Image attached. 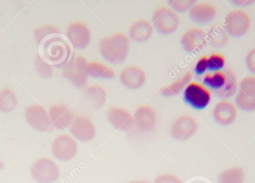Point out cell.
Listing matches in <instances>:
<instances>
[{
	"label": "cell",
	"instance_id": "5bb4252c",
	"mask_svg": "<svg viewBox=\"0 0 255 183\" xmlns=\"http://www.w3.org/2000/svg\"><path fill=\"white\" fill-rule=\"evenodd\" d=\"M106 118L111 125L121 131L130 130L135 124L132 114L120 106H110L106 112Z\"/></svg>",
	"mask_w": 255,
	"mask_h": 183
},
{
	"label": "cell",
	"instance_id": "277c9868",
	"mask_svg": "<svg viewBox=\"0 0 255 183\" xmlns=\"http://www.w3.org/2000/svg\"><path fill=\"white\" fill-rule=\"evenodd\" d=\"M152 25L162 34H171L178 30L180 18L171 7H160L153 13Z\"/></svg>",
	"mask_w": 255,
	"mask_h": 183
},
{
	"label": "cell",
	"instance_id": "484cf974",
	"mask_svg": "<svg viewBox=\"0 0 255 183\" xmlns=\"http://www.w3.org/2000/svg\"><path fill=\"white\" fill-rule=\"evenodd\" d=\"M17 106L18 99L14 92L9 88L0 91V111L9 113L14 111Z\"/></svg>",
	"mask_w": 255,
	"mask_h": 183
},
{
	"label": "cell",
	"instance_id": "f1b7e54d",
	"mask_svg": "<svg viewBox=\"0 0 255 183\" xmlns=\"http://www.w3.org/2000/svg\"><path fill=\"white\" fill-rule=\"evenodd\" d=\"M62 76L76 87H83L86 85L89 77L87 72L74 68L63 72Z\"/></svg>",
	"mask_w": 255,
	"mask_h": 183
},
{
	"label": "cell",
	"instance_id": "7a4b0ae2",
	"mask_svg": "<svg viewBox=\"0 0 255 183\" xmlns=\"http://www.w3.org/2000/svg\"><path fill=\"white\" fill-rule=\"evenodd\" d=\"M205 86L211 88L220 98L226 99L235 95L238 91V78L230 68L207 74L204 78Z\"/></svg>",
	"mask_w": 255,
	"mask_h": 183
},
{
	"label": "cell",
	"instance_id": "4fadbf2b",
	"mask_svg": "<svg viewBox=\"0 0 255 183\" xmlns=\"http://www.w3.org/2000/svg\"><path fill=\"white\" fill-rule=\"evenodd\" d=\"M70 133L82 142H90L95 138L97 130L94 122L83 115H76L70 127Z\"/></svg>",
	"mask_w": 255,
	"mask_h": 183
},
{
	"label": "cell",
	"instance_id": "8d00e7d4",
	"mask_svg": "<svg viewBox=\"0 0 255 183\" xmlns=\"http://www.w3.org/2000/svg\"><path fill=\"white\" fill-rule=\"evenodd\" d=\"M128 183H151L147 182V181H132V182H130Z\"/></svg>",
	"mask_w": 255,
	"mask_h": 183
},
{
	"label": "cell",
	"instance_id": "8fae6325",
	"mask_svg": "<svg viewBox=\"0 0 255 183\" xmlns=\"http://www.w3.org/2000/svg\"><path fill=\"white\" fill-rule=\"evenodd\" d=\"M66 36L73 47L79 50L86 49L91 43L92 35L86 24L75 22L67 27Z\"/></svg>",
	"mask_w": 255,
	"mask_h": 183
},
{
	"label": "cell",
	"instance_id": "7402d4cb",
	"mask_svg": "<svg viewBox=\"0 0 255 183\" xmlns=\"http://www.w3.org/2000/svg\"><path fill=\"white\" fill-rule=\"evenodd\" d=\"M192 79H193V74L190 72H187L182 77L179 78L170 85L162 88L160 91V94L166 97L178 95L181 92L184 91L189 83L191 82Z\"/></svg>",
	"mask_w": 255,
	"mask_h": 183
},
{
	"label": "cell",
	"instance_id": "cb8c5ba5",
	"mask_svg": "<svg viewBox=\"0 0 255 183\" xmlns=\"http://www.w3.org/2000/svg\"><path fill=\"white\" fill-rule=\"evenodd\" d=\"M87 98L95 109H100L107 100V92L103 87L94 85L89 87L85 92Z\"/></svg>",
	"mask_w": 255,
	"mask_h": 183
},
{
	"label": "cell",
	"instance_id": "7c38bea8",
	"mask_svg": "<svg viewBox=\"0 0 255 183\" xmlns=\"http://www.w3.org/2000/svg\"><path fill=\"white\" fill-rule=\"evenodd\" d=\"M198 130V123L191 115H183L177 118L171 127V136L175 140L191 139Z\"/></svg>",
	"mask_w": 255,
	"mask_h": 183
},
{
	"label": "cell",
	"instance_id": "d590c367",
	"mask_svg": "<svg viewBox=\"0 0 255 183\" xmlns=\"http://www.w3.org/2000/svg\"><path fill=\"white\" fill-rule=\"evenodd\" d=\"M255 1H244V0H237V1H232L234 4H237L238 6H247L250 4H253Z\"/></svg>",
	"mask_w": 255,
	"mask_h": 183
},
{
	"label": "cell",
	"instance_id": "603a6c76",
	"mask_svg": "<svg viewBox=\"0 0 255 183\" xmlns=\"http://www.w3.org/2000/svg\"><path fill=\"white\" fill-rule=\"evenodd\" d=\"M87 73L91 77L103 80H109L115 77V73L113 69L97 61L88 63Z\"/></svg>",
	"mask_w": 255,
	"mask_h": 183
},
{
	"label": "cell",
	"instance_id": "836d02e7",
	"mask_svg": "<svg viewBox=\"0 0 255 183\" xmlns=\"http://www.w3.org/2000/svg\"><path fill=\"white\" fill-rule=\"evenodd\" d=\"M154 183H183L182 181L172 175H160L156 178Z\"/></svg>",
	"mask_w": 255,
	"mask_h": 183
},
{
	"label": "cell",
	"instance_id": "52a82bcc",
	"mask_svg": "<svg viewBox=\"0 0 255 183\" xmlns=\"http://www.w3.org/2000/svg\"><path fill=\"white\" fill-rule=\"evenodd\" d=\"M184 97L187 103L196 109H203L211 100V92L205 85L199 82L189 83L184 91Z\"/></svg>",
	"mask_w": 255,
	"mask_h": 183
},
{
	"label": "cell",
	"instance_id": "e575fe53",
	"mask_svg": "<svg viewBox=\"0 0 255 183\" xmlns=\"http://www.w3.org/2000/svg\"><path fill=\"white\" fill-rule=\"evenodd\" d=\"M247 68L253 74L255 75V48L252 49L246 57Z\"/></svg>",
	"mask_w": 255,
	"mask_h": 183
},
{
	"label": "cell",
	"instance_id": "f546056e",
	"mask_svg": "<svg viewBox=\"0 0 255 183\" xmlns=\"http://www.w3.org/2000/svg\"><path fill=\"white\" fill-rule=\"evenodd\" d=\"M34 66L37 74L43 79H49L53 75V66L47 62L40 55H37L36 56Z\"/></svg>",
	"mask_w": 255,
	"mask_h": 183
},
{
	"label": "cell",
	"instance_id": "ba28073f",
	"mask_svg": "<svg viewBox=\"0 0 255 183\" xmlns=\"http://www.w3.org/2000/svg\"><path fill=\"white\" fill-rule=\"evenodd\" d=\"M25 118L27 123L36 131L49 133L53 130L49 112L41 105L32 104L28 106L25 109Z\"/></svg>",
	"mask_w": 255,
	"mask_h": 183
},
{
	"label": "cell",
	"instance_id": "3957f363",
	"mask_svg": "<svg viewBox=\"0 0 255 183\" xmlns=\"http://www.w3.org/2000/svg\"><path fill=\"white\" fill-rule=\"evenodd\" d=\"M42 54L47 62L56 67L70 59V46L64 39L55 36L42 43Z\"/></svg>",
	"mask_w": 255,
	"mask_h": 183
},
{
	"label": "cell",
	"instance_id": "83f0119b",
	"mask_svg": "<svg viewBox=\"0 0 255 183\" xmlns=\"http://www.w3.org/2000/svg\"><path fill=\"white\" fill-rule=\"evenodd\" d=\"M60 34L59 29L55 25H45L38 27L34 30V36L36 42L38 44L43 43L51 37L58 36Z\"/></svg>",
	"mask_w": 255,
	"mask_h": 183
},
{
	"label": "cell",
	"instance_id": "9c48e42d",
	"mask_svg": "<svg viewBox=\"0 0 255 183\" xmlns=\"http://www.w3.org/2000/svg\"><path fill=\"white\" fill-rule=\"evenodd\" d=\"M235 102L242 110L255 111V76H248L242 79Z\"/></svg>",
	"mask_w": 255,
	"mask_h": 183
},
{
	"label": "cell",
	"instance_id": "4dcf8cb0",
	"mask_svg": "<svg viewBox=\"0 0 255 183\" xmlns=\"http://www.w3.org/2000/svg\"><path fill=\"white\" fill-rule=\"evenodd\" d=\"M226 57L222 54L214 53L208 57V70L219 71L222 70L226 66Z\"/></svg>",
	"mask_w": 255,
	"mask_h": 183
},
{
	"label": "cell",
	"instance_id": "8992f818",
	"mask_svg": "<svg viewBox=\"0 0 255 183\" xmlns=\"http://www.w3.org/2000/svg\"><path fill=\"white\" fill-rule=\"evenodd\" d=\"M251 24L250 14L243 9L232 10L225 19V28L228 34L236 37L245 35L250 30Z\"/></svg>",
	"mask_w": 255,
	"mask_h": 183
},
{
	"label": "cell",
	"instance_id": "6da1fadb",
	"mask_svg": "<svg viewBox=\"0 0 255 183\" xmlns=\"http://www.w3.org/2000/svg\"><path fill=\"white\" fill-rule=\"evenodd\" d=\"M102 57L112 64L124 63L128 56L130 40L124 33H115L103 37L99 43Z\"/></svg>",
	"mask_w": 255,
	"mask_h": 183
},
{
	"label": "cell",
	"instance_id": "d6986e66",
	"mask_svg": "<svg viewBox=\"0 0 255 183\" xmlns=\"http://www.w3.org/2000/svg\"><path fill=\"white\" fill-rule=\"evenodd\" d=\"M134 124L141 131H149L155 127L157 114L149 105H142L137 108L133 115Z\"/></svg>",
	"mask_w": 255,
	"mask_h": 183
},
{
	"label": "cell",
	"instance_id": "74e56055",
	"mask_svg": "<svg viewBox=\"0 0 255 183\" xmlns=\"http://www.w3.org/2000/svg\"><path fill=\"white\" fill-rule=\"evenodd\" d=\"M3 168H4V164H3L2 162H1V160H0V170H1V169H2Z\"/></svg>",
	"mask_w": 255,
	"mask_h": 183
},
{
	"label": "cell",
	"instance_id": "ffe728a7",
	"mask_svg": "<svg viewBox=\"0 0 255 183\" xmlns=\"http://www.w3.org/2000/svg\"><path fill=\"white\" fill-rule=\"evenodd\" d=\"M190 16L195 22L199 23H208L215 19L217 9L214 4L210 2H196L189 10Z\"/></svg>",
	"mask_w": 255,
	"mask_h": 183
},
{
	"label": "cell",
	"instance_id": "9a60e30c",
	"mask_svg": "<svg viewBox=\"0 0 255 183\" xmlns=\"http://www.w3.org/2000/svg\"><path fill=\"white\" fill-rule=\"evenodd\" d=\"M208 35L199 28H192L183 34L181 45L189 52H199L203 50L208 44Z\"/></svg>",
	"mask_w": 255,
	"mask_h": 183
},
{
	"label": "cell",
	"instance_id": "d6a6232c",
	"mask_svg": "<svg viewBox=\"0 0 255 183\" xmlns=\"http://www.w3.org/2000/svg\"><path fill=\"white\" fill-rule=\"evenodd\" d=\"M208 56H203L199 58L195 67V72L196 74L202 75L208 70Z\"/></svg>",
	"mask_w": 255,
	"mask_h": 183
},
{
	"label": "cell",
	"instance_id": "2e32d148",
	"mask_svg": "<svg viewBox=\"0 0 255 183\" xmlns=\"http://www.w3.org/2000/svg\"><path fill=\"white\" fill-rule=\"evenodd\" d=\"M48 112L52 126L59 130H64L70 127L75 118L70 109L63 103L52 105Z\"/></svg>",
	"mask_w": 255,
	"mask_h": 183
},
{
	"label": "cell",
	"instance_id": "30bf717a",
	"mask_svg": "<svg viewBox=\"0 0 255 183\" xmlns=\"http://www.w3.org/2000/svg\"><path fill=\"white\" fill-rule=\"evenodd\" d=\"M51 148L54 157L63 162L73 160L78 152L77 142L69 135H61L55 138Z\"/></svg>",
	"mask_w": 255,
	"mask_h": 183
},
{
	"label": "cell",
	"instance_id": "e0dca14e",
	"mask_svg": "<svg viewBox=\"0 0 255 183\" xmlns=\"http://www.w3.org/2000/svg\"><path fill=\"white\" fill-rule=\"evenodd\" d=\"M119 79L121 83L128 89L138 90L145 85L146 76L142 69L130 66L121 70Z\"/></svg>",
	"mask_w": 255,
	"mask_h": 183
},
{
	"label": "cell",
	"instance_id": "1f68e13d",
	"mask_svg": "<svg viewBox=\"0 0 255 183\" xmlns=\"http://www.w3.org/2000/svg\"><path fill=\"white\" fill-rule=\"evenodd\" d=\"M169 1V6L171 8L174 10H178V11H186V10H190L192 6L194 5L196 3V1H172L170 0Z\"/></svg>",
	"mask_w": 255,
	"mask_h": 183
},
{
	"label": "cell",
	"instance_id": "ac0fdd59",
	"mask_svg": "<svg viewBox=\"0 0 255 183\" xmlns=\"http://www.w3.org/2000/svg\"><path fill=\"white\" fill-rule=\"evenodd\" d=\"M213 116L216 122L220 125H230L236 121L238 109L237 106L229 100H220L213 109Z\"/></svg>",
	"mask_w": 255,
	"mask_h": 183
},
{
	"label": "cell",
	"instance_id": "5b68a950",
	"mask_svg": "<svg viewBox=\"0 0 255 183\" xmlns=\"http://www.w3.org/2000/svg\"><path fill=\"white\" fill-rule=\"evenodd\" d=\"M31 178L37 183H54L59 178L58 166L53 160L40 158L34 162L30 169Z\"/></svg>",
	"mask_w": 255,
	"mask_h": 183
},
{
	"label": "cell",
	"instance_id": "4316f807",
	"mask_svg": "<svg viewBox=\"0 0 255 183\" xmlns=\"http://www.w3.org/2000/svg\"><path fill=\"white\" fill-rule=\"evenodd\" d=\"M207 35L210 43L214 46L220 47L225 46L229 41V34L226 28L220 25H216L212 27Z\"/></svg>",
	"mask_w": 255,
	"mask_h": 183
},
{
	"label": "cell",
	"instance_id": "d4e9b609",
	"mask_svg": "<svg viewBox=\"0 0 255 183\" xmlns=\"http://www.w3.org/2000/svg\"><path fill=\"white\" fill-rule=\"evenodd\" d=\"M245 179L244 169L236 166L223 171L219 175L217 183H244Z\"/></svg>",
	"mask_w": 255,
	"mask_h": 183
},
{
	"label": "cell",
	"instance_id": "44dd1931",
	"mask_svg": "<svg viewBox=\"0 0 255 183\" xmlns=\"http://www.w3.org/2000/svg\"><path fill=\"white\" fill-rule=\"evenodd\" d=\"M153 34V25L145 19H139L130 25L129 37L136 43H144L151 38Z\"/></svg>",
	"mask_w": 255,
	"mask_h": 183
}]
</instances>
